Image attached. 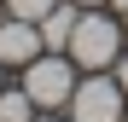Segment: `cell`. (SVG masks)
Instances as JSON below:
<instances>
[{
  "mask_svg": "<svg viewBox=\"0 0 128 122\" xmlns=\"http://www.w3.org/2000/svg\"><path fill=\"white\" fill-rule=\"evenodd\" d=\"M0 87H6V64H0Z\"/></svg>",
  "mask_w": 128,
  "mask_h": 122,
  "instance_id": "cell-12",
  "label": "cell"
},
{
  "mask_svg": "<svg viewBox=\"0 0 128 122\" xmlns=\"http://www.w3.org/2000/svg\"><path fill=\"white\" fill-rule=\"evenodd\" d=\"M76 64H70V52H41L29 58L24 70H18V81H24V93L35 99V111H64L70 105V93H76Z\"/></svg>",
  "mask_w": 128,
  "mask_h": 122,
  "instance_id": "cell-2",
  "label": "cell"
},
{
  "mask_svg": "<svg viewBox=\"0 0 128 122\" xmlns=\"http://www.w3.org/2000/svg\"><path fill=\"white\" fill-rule=\"evenodd\" d=\"M128 47V29L111 6H88L76 17V35H70V64L76 70H111Z\"/></svg>",
  "mask_w": 128,
  "mask_h": 122,
  "instance_id": "cell-1",
  "label": "cell"
},
{
  "mask_svg": "<svg viewBox=\"0 0 128 122\" xmlns=\"http://www.w3.org/2000/svg\"><path fill=\"white\" fill-rule=\"evenodd\" d=\"M122 122H128V116H122Z\"/></svg>",
  "mask_w": 128,
  "mask_h": 122,
  "instance_id": "cell-14",
  "label": "cell"
},
{
  "mask_svg": "<svg viewBox=\"0 0 128 122\" xmlns=\"http://www.w3.org/2000/svg\"><path fill=\"white\" fill-rule=\"evenodd\" d=\"M76 6H82V12H88V6H105V0H76Z\"/></svg>",
  "mask_w": 128,
  "mask_h": 122,
  "instance_id": "cell-11",
  "label": "cell"
},
{
  "mask_svg": "<svg viewBox=\"0 0 128 122\" xmlns=\"http://www.w3.org/2000/svg\"><path fill=\"white\" fill-rule=\"evenodd\" d=\"M0 122H35V99L24 93V81L0 87Z\"/></svg>",
  "mask_w": 128,
  "mask_h": 122,
  "instance_id": "cell-6",
  "label": "cell"
},
{
  "mask_svg": "<svg viewBox=\"0 0 128 122\" xmlns=\"http://www.w3.org/2000/svg\"><path fill=\"white\" fill-rule=\"evenodd\" d=\"M35 122H64V116H52V111H35Z\"/></svg>",
  "mask_w": 128,
  "mask_h": 122,
  "instance_id": "cell-10",
  "label": "cell"
},
{
  "mask_svg": "<svg viewBox=\"0 0 128 122\" xmlns=\"http://www.w3.org/2000/svg\"><path fill=\"white\" fill-rule=\"evenodd\" d=\"M105 6H111V12H116V17H122V12H128V0H105Z\"/></svg>",
  "mask_w": 128,
  "mask_h": 122,
  "instance_id": "cell-9",
  "label": "cell"
},
{
  "mask_svg": "<svg viewBox=\"0 0 128 122\" xmlns=\"http://www.w3.org/2000/svg\"><path fill=\"white\" fill-rule=\"evenodd\" d=\"M122 29H128V12H122Z\"/></svg>",
  "mask_w": 128,
  "mask_h": 122,
  "instance_id": "cell-13",
  "label": "cell"
},
{
  "mask_svg": "<svg viewBox=\"0 0 128 122\" xmlns=\"http://www.w3.org/2000/svg\"><path fill=\"white\" fill-rule=\"evenodd\" d=\"M41 52H47L41 47V23H29V17H6V23H0V64L6 70H24Z\"/></svg>",
  "mask_w": 128,
  "mask_h": 122,
  "instance_id": "cell-4",
  "label": "cell"
},
{
  "mask_svg": "<svg viewBox=\"0 0 128 122\" xmlns=\"http://www.w3.org/2000/svg\"><path fill=\"white\" fill-rule=\"evenodd\" d=\"M0 6H6V17H29V23H41L58 0H0Z\"/></svg>",
  "mask_w": 128,
  "mask_h": 122,
  "instance_id": "cell-7",
  "label": "cell"
},
{
  "mask_svg": "<svg viewBox=\"0 0 128 122\" xmlns=\"http://www.w3.org/2000/svg\"><path fill=\"white\" fill-rule=\"evenodd\" d=\"M76 17H82V6H76V0H58V6L41 17V47H47V52H70Z\"/></svg>",
  "mask_w": 128,
  "mask_h": 122,
  "instance_id": "cell-5",
  "label": "cell"
},
{
  "mask_svg": "<svg viewBox=\"0 0 128 122\" xmlns=\"http://www.w3.org/2000/svg\"><path fill=\"white\" fill-rule=\"evenodd\" d=\"M122 116H128V93L116 70H82L70 93V122H122Z\"/></svg>",
  "mask_w": 128,
  "mask_h": 122,
  "instance_id": "cell-3",
  "label": "cell"
},
{
  "mask_svg": "<svg viewBox=\"0 0 128 122\" xmlns=\"http://www.w3.org/2000/svg\"><path fill=\"white\" fill-rule=\"evenodd\" d=\"M111 70H116V81H122V93H128V47H122V58H116Z\"/></svg>",
  "mask_w": 128,
  "mask_h": 122,
  "instance_id": "cell-8",
  "label": "cell"
}]
</instances>
